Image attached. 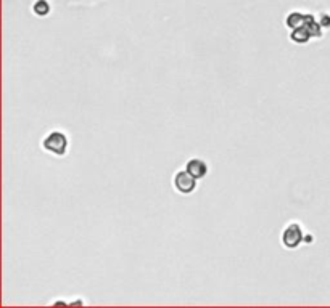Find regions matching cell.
Here are the masks:
<instances>
[{
  "label": "cell",
  "instance_id": "obj_1",
  "mask_svg": "<svg viewBox=\"0 0 330 308\" xmlns=\"http://www.w3.org/2000/svg\"><path fill=\"white\" fill-rule=\"evenodd\" d=\"M45 151L55 154V156H63L68 149V138L62 132H52L50 135H47L42 142Z\"/></svg>",
  "mask_w": 330,
  "mask_h": 308
},
{
  "label": "cell",
  "instance_id": "obj_2",
  "mask_svg": "<svg viewBox=\"0 0 330 308\" xmlns=\"http://www.w3.org/2000/svg\"><path fill=\"white\" fill-rule=\"evenodd\" d=\"M305 241V234L298 223H290L282 233V244L287 249H297Z\"/></svg>",
  "mask_w": 330,
  "mask_h": 308
},
{
  "label": "cell",
  "instance_id": "obj_3",
  "mask_svg": "<svg viewBox=\"0 0 330 308\" xmlns=\"http://www.w3.org/2000/svg\"><path fill=\"white\" fill-rule=\"evenodd\" d=\"M174 187L182 195H190L197 188V178L192 177L187 170L185 172H177L174 177Z\"/></svg>",
  "mask_w": 330,
  "mask_h": 308
},
{
  "label": "cell",
  "instance_id": "obj_4",
  "mask_svg": "<svg viewBox=\"0 0 330 308\" xmlns=\"http://www.w3.org/2000/svg\"><path fill=\"white\" fill-rule=\"evenodd\" d=\"M185 170L192 175V177H195L197 180L200 178H203L205 175L208 173V165L206 162H203L202 159H190L185 165Z\"/></svg>",
  "mask_w": 330,
  "mask_h": 308
},
{
  "label": "cell",
  "instance_id": "obj_5",
  "mask_svg": "<svg viewBox=\"0 0 330 308\" xmlns=\"http://www.w3.org/2000/svg\"><path fill=\"white\" fill-rule=\"evenodd\" d=\"M287 26H289L290 29H297V28H303L306 23V15L301 13V12H292L289 16H287L285 20Z\"/></svg>",
  "mask_w": 330,
  "mask_h": 308
},
{
  "label": "cell",
  "instance_id": "obj_6",
  "mask_svg": "<svg viewBox=\"0 0 330 308\" xmlns=\"http://www.w3.org/2000/svg\"><path fill=\"white\" fill-rule=\"evenodd\" d=\"M305 28L311 34V37H320V36H322V26H320V23H316V18L312 15H306Z\"/></svg>",
  "mask_w": 330,
  "mask_h": 308
},
{
  "label": "cell",
  "instance_id": "obj_7",
  "mask_svg": "<svg viewBox=\"0 0 330 308\" xmlns=\"http://www.w3.org/2000/svg\"><path fill=\"white\" fill-rule=\"evenodd\" d=\"M290 39H292V42H295V43H300V45H303V43H308V42H309V39H311V34L308 32V29L305 28V26H303V28L292 29Z\"/></svg>",
  "mask_w": 330,
  "mask_h": 308
},
{
  "label": "cell",
  "instance_id": "obj_8",
  "mask_svg": "<svg viewBox=\"0 0 330 308\" xmlns=\"http://www.w3.org/2000/svg\"><path fill=\"white\" fill-rule=\"evenodd\" d=\"M32 10L37 16H47L49 12H50V5H49L47 0H37V2L34 4Z\"/></svg>",
  "mask_w": 330,
  "mask_h": 308
},
{
  "label": "cell",
  "instance_id": "obj_9",
  "mask_svg": "<svg viewBox=\"0 0 330 308\" xmlns=\"http://www.w3.org/2000/svg\"><path fill=\"white\" fill-rule=\"evenodd\" d=\"M320 26H322V28H330V13L320 15Z\"/></svg>",
  "mask_w": 330,
  "mask_h": 308
}]
</instances>
